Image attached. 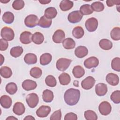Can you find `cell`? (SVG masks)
<instances>
[{
  "label": "cell",
  "instance_id": "36",
  "mask_svg": "<svg viewBox=\"0 0 120 120\" xmlns=\"http://www.w3.org/2000/svg\"><path fill=\"white\" fill-rule=\"evenodd\" d=\"M79 11L82 15H90L93 12L90 5L89 4H84L81 6L80 8Z\"/></svg>",
  "mask_w": 120,
  "mask_h": 120
},
{
  "label": "cell",
  "instance_id": "24",
  "mask_svg": "<svg viewBox=\"0 0 120 120\" xmlns=\"http://www.w3.org/2000/svg\"><path fill=\"white\" fill-rule=\"evenodd\" d=\"M52 23V21L51 19H48L45 16H42L38 21V25L42 28H47L51 26Z\"/></svg>",
  "mask_w": 120,
  "mask_h": 120
},
{
  "label": "cell",
  "instance_id": "53",
  "mask_svg": "<svg viewBox=\"0 0 120 120\" xmlns=\"http://www.w3.org/2000/svg\"><path fill=\"white\" fill-rule=\"evenodd\" d=\"M74 85L76 87H78V82L77 81H75L74 82Z\"/></svg>",
  "mask_w": 120,
  "mask_h": 120
},
{
  "label": "cell",
  "instance_id": "5",
  "mask_svg": "<svg viewBox=\"0 0 120 120\" xmlns=\"http://www.w3.org/2000/svg\"><path fill=\"white\" fill-rule=\"evenodd\" d=\"M85 26L89 32H93L96 30L98 26V20L94 17H91L86 20Z\"/></svg>",
  "mask_w": 120,
  "mask_h": 120
},
{
  "label": "cell",
  "instance_id": "7",
  "mask_svg": "<svg viewBox=\"0 0 120 120\" xmlns=\"http://www.w3.org/2000/svg\"><path fill=\"white\" fill-rule=\"evenodd\" d=\"M98 110L100 113L105 116L109 114L112 110V106L111 104L107 101H103L98 106Z\"/></svg>",
  "mask_w": 120,
  "mask_h": 120
},
{
  "label": "cell",
  "instance_id": "12",
  "mask_svg": "<svg viewBox=\"0 0 120 120\" xmlns=\"http://www.w3.org/2000/svg\"><path fill=\"white\" fill-rule=\"evenodd\" d=\"M65 38V32L61 30H56L53 36H52V40L53 41L57 44H59L62 43L64 38Z\"/></svg>",
  "mask_w": 120,
  "mask_h": 120
},
{
  "label": "cell",
  "instance_id": "6",
  "mask_svg": "<svg viewBox=\"0 0 120 120\" xmlns=\"http://www.w3.org/2000/svg\"><path fill=\"white\" fill-rule=\"evenodd\" d=\"M38 17L35 15H30L26 17L24 20L25 25L29 28H33L38 24Z\"/></svg>",
  "mask_w": 120,
  "mask_h": 120
},
{
  "label": "cell",
  "instance_id": "29",
  "mask_svg": "<svg viewBox=\"0 0 120 120\" xmlns=\"http://www.w3.org/2000/svg\"><path fill=\"white\" fill-rule=\"evenodd\" d=\"M59 80L61 85H67L70 83L71 81V78L68 74L64 72L59 75Z\"/></svg>",
  "mask_w": 120,
  "mask_h": 120
},
{
  "label": "cell",
  "instance_id": "34",
  "mask_svg": "<svg viewBox=\"0 0 120 120\" xmlns=\"http://www.w3.org/2000/svg\"><path fill=\"white\" fill-rule=\"evenodd\" d=\"M2 20L6 23L11 24L14 21V15L11 12H6L3 15Z\"/></svg>",
  "mask_w": 120,
  "mask_h": 120
},
{
  "label": "cell",
  "instance_id": "3",
  "mask_svg": "<svg viewBox=\"0 0 120 120\" xmlns=\"http://www.w3.org/2000/svg\"><path fill=\"white\" fill-rule=\"evenodd\" d=\"M38 97L35 93L29 94L26 97V102L30 108H33L35 107L38 105Z\"/></svg>",
  "mask_w": 120,
  "mask_h": 120
},
{
  "label": "cell",
  "instance_id": "22",
  "mask_svg": "<svg viewBox=\"0 0 120 120\" xmlns=\"http://www.w3.org/2000/svg\"><path fill=\"white\" fill-rule=\"evenodd\" d=\"M53 93L51 90L46 89L43 91L42 94V98L44 102L50 103L53 99Z\"/></svg>",
  "mask_w": 120,
  "mask_h": 120
},
{
  "label": "cell",
  "instance_id": "33",
  "mask_svg": "<svg viewBox=\"0 0 120 120\" xmlns=\"http://www.w3.org/2000/svg\"><path fill=\"white\" fill-rule=\"evenodd\" d=\"M23 52V48L20 46L12 47L10 51L11 55L15 58H17L21 56Z\"/></svg>",
  "mask_w": 120,
  "mask_h": 120
},
{
  "label": "cell",
  "instance_id": "41",
  "mask_svg": "<svg viewBox=\"0 0 120 120\" xmlns=\"http://www.w3.org/2000/svg\"><path fill=\"white\" fill-rule=\"evenodd\" d=\"M45 82L47 86L51 87H55L57 84L55 78L52 75H49L46 76L45 79Z\"/></svg>",
  "mask_w": 120,
  "mask_h": 120
},
{
  "label": "cell",
  "instance_id": "18",
  "mask_svg": "<svg viewBox=\"0 0 120 120\" xmlns=\"http://www.w3.org/2000/svg\"><path fill=\"white\" fill-rule=\"evenodd\" d=\"M88 53V50L86 47L84 46H79L75 50V55L79 58H82L86 56Z\"/></svg>",
  "mask_w": 120,
  "mask_h": 120
},
{
  "label": "cell",
  "instance_id": "20",
  "mask_svg": "<svg viewBox=\"0 0 120 120\" xmlns=\"http://www.w3.org/2000/svg\"><path fill=\"white\" fill-rule=\"evenodd\" d=\"M72 73L75 78H80L84 75L85 70L82 66L77 65L74 67L72 70Z\"/></svg>",
  "mask_w": 120,
  "mask_h": 120
},
{
  "label": "cell",
  "instance_id": "11",
  "mask_svg": "<svg viewBox=\"0 0 120 120\" xmlns=\"http://www.w3.org/2000/svg\"><path fill=\"white\" fill-rule=\"evenodd\" d=\"M51 107L47 105H42L36 111L37 115L40 118L47 117L51 112Z\"/></svg>",
  "mask_w": 120,
  "mask_h": 120
},
{
  "label": "cell",
  "instance_id": "42",
  "mask_svg": "<svg viewBox=\"0 0 120 120\" xmlns=\"http://www.w3.org/2000/svg\"><path fill=\"white\" fill-rule=\"evenodd\" d=\"M111 67L112 69L117 72L120 71V58L119 57L114 58L112 60Z\"/></svg>",
  "mask_w": 120,
  "mask_h": 120
},
{
  "label": "cell",
  "instance_id": "50",
  "mask_svg": "<svg viewBox=\"0 0 120 120\" xmlns=\"http://www.w3.org/2000/svg\"><path fill=\"white\" fill-rule=\"evenodd\" d=\"M24 120H35V119L32 117L31 115H28L26 117H25L24 119Z\"/></svg>",
  "mask_w": 120,
  "mask_h": 120
},
{
  "label": "cell",
  "instance_id": "54",
  "mask_svg": "<svg viewBox=\"0 0 120 120\" xmlns=\"http://www.w3.org/2000/svg\"><path fill=\"white\" fill-rule=\"evenodd\" d=\"M10 0H4V1H2V0H0V2L1 3H8V2H9Z\"/></svg>",
  "mask_w": 120,
  "mask_h": 120
},
{
  "label": "cell",
  "instance_id": "46",
  "mask_svg": "<svg viewBox=\"0 0 120 120\" xmlns=\"http://www.w3.org/2000/svg\"><path fill=\"white\" fill-rule=\"evenodd\" d=\"M8 46V42L3 38L0 39V50L1 51H5Z\"/></svg>",
  "mask_w": 120,
  "mask_h": 120
},
{
  "label": "cell",
  "instance_id": "10",
  "mask_svg": "<svg viewBox=\"0 0 120 120\" xmlns=\"http://www.w3.org/2000/svg\"><path fill=\"white\" fill-rule=\"evenodd\" d=\"M99 64V60L96 57H90L84 61V66L88 69L97 67Z\"/></svg>",
  "mask_w": 120,
  "mask_h": 120
},
{
  "label": "cell",
  "instance_id": "14",
  "mask_svg": "<svg viewBox=\"0 0 120 120\" xmlns=\"http://www.w3.org/2000/svg\"><path fill=\"white\" fill-rule=\"evenodd\" d=\"M22 86L24 90L29 91L36 89L37 86V84L35 81L27 79L24 80L22 82Z\"/></svg>",
  "mask_w": 120,
  "mask_h": 120
},
{
  "label": "cell",
  "instance_id": "47",
  "mask_svg": "<svg viewBox=\"0 0 120 120\" xmlns=\"http://www.w3.org/2000/svg\"><path fill=\"white\" fill-rule=\"evenodd\" d=\"M65 120H77V115L73 112H69L67 113L64 117Z\"/></svg>",
  "mask_w": 120,
  "mask_h": 120
},
{
  "label": "cell",
  "instance_id": "2",
  "mask_svg": "<svg viewBox=\"0 0 120 120\" xmlns=\"http://www.w3.org/2000/svg\"><path fill=\"white\" fill-rule=\"evenodd\" d=\"M0 36L2 38L7 41L12 40L15 37V33L14 30L9 27H3L0 32Z\"/></svg>",
  "mask_w": 120,
  "mask_h": 120
},
{
  "label": "cell",
  "instance_id": "44",
  "mask_svg": "<svg viewBox=\"0 0 120 120\" xmlns=\"http://www.w3.org/2000/svg\"><path fill=\"white\" fill-rule=\"evenodd\" d=\"M24 6V2L22 0H16L14 1L12 4L13 8L16 10L22 9Z\"/></svg>",
  "mask_w": 120,
  "mask_h": 120
},
{
  "label": "cell",
  "instance_id": "27",
  "mask_svg": "<svg viewBox=\"0 0 120 120\" xmlns=\"http://www.w3.org/2000/svg\"><path fill=\"white\" fill-rule=\"evenodd\" d=\"M44 40V37L43 34L39 32H36L32 35V41L37 44H41Z\"/></svg>",
  "mask_w": 120,
  "mask_h": 120
},
{
  "label": "cell",
  "instance_id": "45",
  "mask_svg": "<svg viewBox=\"0 0 120 120\" xmlns=\"http://www.w3.org/2000/svg\"><path fill=\"white\" fill-rule=\"evenodd\" d=\"M61 119V110L59 109L55 111L51 116L50 119L51 120H60Z\"/></svg>",
  "mask_w": 120,
  "mask_h": 120
},
{
  "label": "cell",
  "instance_id": "35",
  "mask_svg": "<svg viewBox=\"0 0 120 120\" xmlns=\"http://www.w3.org/2000/svg\"><path fill=\"white\" fill-rule=\"evenodd\" d=\"M6 91L10 95H14L17 90V85L13 82L8 83L6 86Z\"/></svg>",
  "mask_w": 120,
  "mask_h": 120
},
{
  "label": "cell",
  "instance_id": "31",
  "mask_svg": "<svg viewBox=\"0 0 120 120\" xmlns=\"http://www.w3.org/2000/svg\"><path fill=\"white\" fill-rule=\"evenodd\" d=\"M0 74L1 76L3 78H9L12 75V71L9 67L3 66L0 69Z\"/></svg>",
  "mask_w": 120,
  "mask_h": 120
},
{
  "label": "cell",
  "instance_id": "1",
  "mask_svg": "<svg viewBox=\"0 0 120 120\" xmlns=\"http://www.w3.org/2000/svg\"><path fill=\"white\" fill-rule=\"evenodd\" d=\"M80 97V91L78 89L70 88L67 90L64 96L66 103L70 106L76 105L79 101Z\"/></svg>",
  "mask_w": 120,
  "mask_h": 120
},
{
  "label": "cell",
  "instance_id": "25",
  "mask_svg": "<svg viewBox=\"0 0 120 120\" xmlns=\"http://www.w3.org/2000/svg\"><path fill=\"white\" fill-rule=\"evenodd\" d=\"M24 60L25 62L28 65L34 64L37 62V57L35 54L29 53L25 55Z\"/></svg>",
  "mask_w": 120,
  "mask_h": 120
},
{
  "label": "cell",
  "instance_id": "51",
  "mask_svg": "<svg viewBox=\"0 0 120 120\" xmlns=\"http://www.w3.org/2000/svg\"><path fill=\"white\" fill-rule=\"evenodd\" d=\"M17 120V118L13 116H9L8 117L7 119H6V120Z\"/></svg>",
  "mask_w": 120,
  "mask_h": 120
},
{
  "label": "cell",
  "instance_id": "8",
  "mask_svg": "<svg viewBox=\"0 0 120 120\" xmlns=\"http://www.w3.org/2000/svg\"><path fill=\"white\" fill-rule=\"evenodd\" d=\"M82 15L78 10H75L71 12L68 15V21L72 23H77L79 22L82 18Z\"/></svg>",
  "mask_w": 120,
  "mask_h": 120
},
{
  "label": "cell",
  "instance_id": "48",
  "mask_svg": "<svg viewBox=\"0 0 120 120\" xmlns=\"http://www.w3.org/2000/svg\"><path fill=\"white\" fill-rule=\"evenodd\" d=\"M106 5L108 7H112L115 5H119L120 4V0H107L106 1Z\"/></svg>",
  "mask_w": 120,
  "mask_h": 120
},
{
  "label": "cell",
  "instance_id": "16",
  "mask_svg": "<svg viewBox=\"0 0 120 120\" xmlns=\"http://www.w3.org/2000/svg\"><path fill=\"white\" fill-rule=\"evenodd\" d=\"M32 34L27 31L22 32L20 36V41L23 44H29L32 41Z\"/></svg>",
  "mask_w": 120,
  "mask_h": 120
},
{
  "label": "cell",
  "instance_id": "19",
  "mask_svg": "<svg viewBox=\"0 0 120 120\" xmlns=\"http://www.w3.org/2000/svg\"><path fill=\"white\" fill-rule=\"evenodd\" d=\"M25 108L24 105L21 102H16L14 105L13 111L14 113L17 115H21L24 113Z\"/></svg>",
  "mask_w": 120,
  "mask_h": 120
},
{
  "label": "cell",
  "instance_id": "43",
  "mask_svg": "<svg viewBox=\"0 0 120 120\" xmlns=\"http://www.w3.org/2000/svg\"><path fill=\"white\" fill-rule=\"evenodd\" d=\"M110 98L115 104H119L120 103V91L118 90L113 91L112 93Z\"/></svg>",
  "mask_w": 120,
  "mask_h": 120
},
{
  "label": "cell",
  "instance_id": "52",
  "mask_svg": "<svg viewBox=\"0 0 120 120\" xmlns=\"http://www.w3.org/2000/svg\"><path fill=\"white\" fill-rule=\"evenodd\" d=\"M0 56H1V63H0V65H1L3 62V61H4V58H3V56L2 54H0Z\"/></svg>",
  "mask_w": 120,
  "mask_h": 120
},
{
  "label": "cell",
  "instance_id": "38",
  "mask_svg": "<svg viewBox=\"0 0 120 120\" xmlns=\"http://www.w3.org/2000/svg\"><path fill=\"white\" fill-rule=\"evenodd\" d=\"M90 6L92 10L96 12H101L103 11L105 8L103 3L100 1L93 2Z\"/></svg>",
  "mask_w": 120,
  "mask_h": 120
},
{
  "label": "cell",
  "instance_id": "21",
  "mask_svg": "<svg viewBox=\"0 0 120 120\" xmlns=\"http://www.w3.org/2000/svg\"><path fill=\"white\" fill-rule=\"evenodd\" d=\"M73 2L68 0H63L60 4V8L63 11H67L70 10L73 7Z\"/></svg>",
  "mask_w": 120,
  "mask_h": 120
},
{
  "label": "cell",
  "instance_id": "32",
  "mask_svg": "<svg viewBox=\"0 0 120 120\" xmlns=\"http://www.w3.org/2000/svg\"><path fill=\"white\" fill-rule=\"evenodd\" d=\"M84 34V30L81 26H76L72 30L73 36L77 39L82 38Z\"/></svg>",
  "mask_w": 120,
  "mask_h": 120
},
{
  "label": "cell",
  "instance_id": "15",
  "mask_svg": "<svg viewBox=\"0 0 120 120\" xmlns=\"http://www.w3.org/2000/svg\"><path fill=\"white\" fill-rule=\"evenodd\" d=\"M95 92L98 96H103L107 92V86L103 83H99L95 86Z\"/></svg>",
  "mask_w": 120,
  "mask_h": 120
},
{
  "label": "cell",
  "instance_id": "9",
  "mask_svg": "<svg viewBox=\"0 0 120 120\" xmlns=\"http://www.w3.org/2000/svg\"><path fill=\"white\" fill-rule=\"evenodd\" d=\"M95 82L96 80L94 77L91 76H89L82 81L81 86L84 90H90L94 86Z\"/></svg>",
  "mask_w": 120,
  "mask_h": 120
},
{
  "label": "cell",
  "instance_id": "28",
  "mask_svg": "<svg viewBox=\"0 0 120 120\" xmlns=\"http://www.w3.org/2000/svg\"><path fill=\"white\" fill-rule=\"evenodd\" d=\"M99 45L101 49L105 50H110L112 47V43L107 39L104 38L100 40Z\"/></svg>",
  "mask_w": 120,
  "mask_h": 120
},
{
  "label": "cell",
  "instance_id": "4",
  "mask_svg": "<svg viewBox=\"0 0 120 120\" xmlns=\"http://www.w3.org/2000/svg\"><path fill=\"white\" fill-rule=\"evenodd\" d=\"M72 60L67 58H60L56 62V68L60 71H65L69 66Z\"/></svg>",
  "mask_w": 120,
  "mask_h": 120
},
{
  "label": "cell",
  "instance_id": "13",
  "mask_svg": "<svg viewBox=\"0 0 120 120\" xmlns=\"http://www.w3.org/2000/svg\"><path fill=\"white\" fill-rule=\"evenodd\" d=\"M106 82L111 85L116 86L119 82V77L115 74L110 73L108 74L105 78Z\"/></svg>",
  "mask_w": 120,
  "mask_h": 120
},
{
  "label": "cell",
  "instance_id": "49",
  "mask_svg": "<svg viewBox=\"0 0 120 120\" xmlns=\"http://www.w3.org/2000/svg\"><path fill=\"white\" fill-rule=\"evenodd\" d=\"M39 2L41 4H47L51 2V0H39Z\"/></svg>",
  "mask_w": 120,
  "mask_h": 120
},
{
  "label": "cell",
  "instance_id": "26",
  "mask_svg": "<svg viewBox=\"0 0 120 120\" xmlns=\"http://www.w3.org/2000/svg\"><path fill=\"white\" fill-rule=\"evenodd\" d=\"M62 45L65 49L70 50L75 48V43L73 39L68 38L63 40L62 42Z\"/></svg>",
  "mask_w": 120,
  "mask_h": 120
},
{
  "label": "cell",
  "instance_id": "37",
  "mask_svg": "<svg viewBox=\"0 0 120 120\" xmlns=\"http://www.w3.org/2000/svg\"><path fill=\"white\" fill-rule=\"evenodd\" d=\"M30 74L31 76L33 78H39L42 75V71L40 68L38 67H33L30 69Z\"/></svg>",
  "mask_w": 120,
  "mask_h": 120
},
{
  "label": "cell",
  "instance_id": "39",
  "mask_svg": "<svg viewBox=\"0 0 120 120\" xmlns=\"http://www.w3.org/2000/svg\"><path fill=\"white\" fill-rule=\"evenodd\" d=\"M110 35L113 40H119L120 39V28L118 27L113 28L111 31Z\"/></svg>",
  "mask_w": 120,
  "mask_h": 120
},
{
  "label": "cell",
  "instance_id": "40",
  "mask_svg": "<svg viewBox=\"0 0 120 120\" xmlns=\"http://www.w3.org/2000/svg\"><path fill=\"white\" fill-rule=\"evenodd\" d=\"M84 115L87 120H97L98 119L97 114L92 110H87L85 111Z\"/></svg>",
  "mask_w": 120,
  "mask_h": 120
},
{
  "label": "cell",
  "instance_id": "23",
  "mask_svg": "<svg viewBox=\"0 0 120 120\" xmlns=\"http://www.w3.org/2000/svg\"><path fill=\"white\" fill-rule=\"evenodd\" d=\"M45 16L51 19L54 18L57 15V11L54 7H49L47 8L45 11Z\"/></svg>",
  "mask_w": 120,
  "mask_h": 120
},
{
  "label": "cell",
  "instance_id": "17",
  "mask_svg": "<svg viewBox=\"0 0 120 120\" xmlns=\"http://www.w3.org/2000/svg\"><path fill=\"white\" fill-rule=\"evenodd\" d=\"M0 105L2 107L8 109L10 107L12 104V100L11 98L6 95L2 96L0 98Z\"/></svg>",
  "mask_w": 120,
  "mask_h": 120
},
{
  "label": "cell",
  "instance_id": "30",
  "mask_svg": "<svg viewBox=\"0 0 120 120\" xmlns=\"http://www.w3.org/2000/svg\"><path fill=\"white\" fill-rule=\"evenodd\" d=\"M52 55L49 53H45L41 55L40 57V63L41 65L45 66L48 64L52 60Z\"/></svg>",
  "mask_w": 120,
  "mask_h": 120
}]
</instances>
